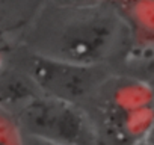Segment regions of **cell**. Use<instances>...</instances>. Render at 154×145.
<instances>
[{
    "label": "cell",
    "instance_id": "obj_8",
    "mask_svg": "<svg viewBox=\"0 0 154 145\" xmlns=\"http://www.w3.org/2000/svg\"><path fill=\"white\" fill-rule=\"evenodd\" d=\"M8 5H9V3H0V20H3V17L6 15L8 11H6L5 8H6Z\"/></svg>",
    "mask_w": 154,
    "mask_h": 145
},
{
    "label": "cell",
    "instance_id": "obj_2",
    "mask_svg": "<svg viewBox=\"0 0 154 145\" xmlns=\"http://www.w3.org/2000/svg\"><path fill=\"white\" fill-rule=\"evenodd\" d=\"M82 107L100 145H139L154 127V88L131 76H109Z\"/></svg>",
    "mask_w": 154,
    "mask_h": 145
},
{
    "label": "cell",
    "instance_id": "obj_7",
    "mask_svg": "<svg viewBox=\"0 0 154 145\" xmlns=\"http://www.w3.org/2000/svg\"><path fill=\"white\" fill-rule=\"evenodd\" d=\"M139 145H154V127H152V130L148 133V136H146Z\"/></svg>",
    "mask_w": 154,
    "mask_h": 145
},
{
    "label": "cell",
    "instance_id": "obj_5",
    "mask_svg": "<svg viewBox=\"0 0 154 145\" xmlns=\"http://www.w3.org/2000/svg\"><path fill=\"white\" fill-rule=\"evenodd\" d=\"M0 145H23V133L15 118L0 109Z\"/></svg>",
    "mask_w": 154,
    "mask_h": 145
},
{
    "label": "cell",
    "instance_id": "obj_3",
    "mask_svg": "<svg viewBox=\"0 0 154 145\" xmlns=\"http://www.w3.org/2000/svg\"><path fill=\"white\" fill-rule=\"evenodd\" d=\"M14 118L24 136L51 145H100L89 115L79 104L38 94Z\"/></svg>",
    "mask_w": 154,
    "mask_h": 145
},
{
    "label": "cell",
    "instance_id": "obj_1",
    "mask_svg": "<svg viewBox=\"0 0 154 145\" xmlns=\"http://www.w3.org/2000/svg\"><path fill=\"white\" fill-rule=\"evenodd\" d=\"M130 32L116 3H53L35 17L32 53L103 66L127 47Z\"/></svg>",
    "mask_w": 154,
    "mask_h": 145
},
{
    "label": "cell",
    "instance_id": "obj_6",
    "mask_svg": "<svg viewBox=\"0 0 154 145\" xmlns=\"http://www.w3.org/2000/svg\"><path fill=\"white\" fill-rule=\"evenodd\" d=\"M23 145H51V143H47V142H42V140H38V139L23 134Z\"/></svg>",
    "mask_w": 154,
    "mask_h": 145
},
{
    "label": "cell",
    "instance_id": "obj_4",
    "mask_svg": "<svg viewBox=\"0 0 154 145\" xmlns=\"http://www.w3.org/2000/svg\"><path fill=\"white\" fill-rule=\"evenodd\" d=\"M24 76L39 94L83 106L109 77L103 66H82L30 53Z\"/></svg>",
    "mask_w": 154,
    "mask_h": 145
}]
</instances>
